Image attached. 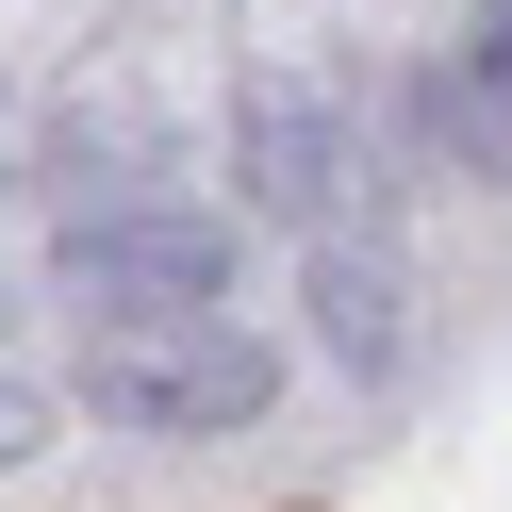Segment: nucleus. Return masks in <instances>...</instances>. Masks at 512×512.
<instances>
[{
  "mask_svg": "<svg viewBox=\"0 0 512 512\" xmlns=\"http://www.w3.org/2000/svg\"><path fill=\"white\" fill-rule=\"evenodd\" d=\"M314 314H331V364H364V380H397L413 364V281H397V248H314Z\"/></svg>",
  "mask_w": 512,
  "mask_h": 512,
  "instance_id": "obj_4",
  "label": "nucleus"
},
{
  "mask_svg": "<svg viewBox=\"0 0 512 512\" xmlns=\"http://www.w3.org/2000/svg\"><path fill=\"white\" fill-rule=\"evenodd\" d=\"M446 133H463V166L512 182V0H463V50H446Z\"/></svg>",
  "mask_w": 512,
  "mask_h": 512,
  "instance_id": "obj_5",
  "label": "nucleus"
},
{
  "mask_svg": "<svg viewBox=\"0 0 512 512\" xmlns=\"http://www.w3.org/2000/svg\"><path fill=\"white\" fill-rule=\"evenodd\" d=\"M34 446H50V397H34V380H17V364H0V479L34 463Z\"/></svg>",
  "mask_w": 512,
  "mask_h": 512,
  "instance_id": "obj_6",
  "label": "nucleus"
},
{
  "mask_svg": "<svg viewBox=\"0 0 512 512\" xmlns=\"http://www.w3.org/2000/svg\"><path fill=\"white\" fill-rule=\"evenodd\" d=\"M232 149H248V199L265 215H331V182H347V116L314 100V83H265V100L232 116Z\"/></svg>",
  "mask_w": 512,
  "mask_h": 512,
  "instance_id": "obj_3",
  "label": "nucleus"
},
{
  "mask_svg": "<svg viewBox=\"0 0 512 512\" xmlns=\"http://www.w3.org/2000/svg\"><path fill=\"white\" fill-rule=\"evenodd\" d=\"M67 397L133 446H215L281 397V347L232 331V314H166V331H83L67 347Z\"/></svg>",
  "mask_w": 512,
  "mask_h": 512,
  "instance_id": "obj_1",
  "label": "nucleus"
},
{
  "mask_svg": "<svg viewBox=\"0 0 512 512\" xmlns=\"http://www.w3.org/2000/svg\"><path fill=\"white\" fill-rule=\"evenodd\" d=\"M232 215H182V199H100L50 232V298L83 331H166V314H232Z\"/></svg>",
  "mask_w": 512,
  "mask_h": 512,
  "instance_id": "obj_2",
  "label": "nucleus"
}]
</instances>
